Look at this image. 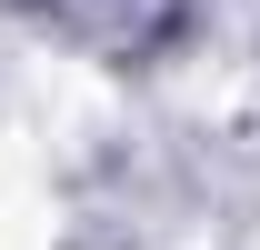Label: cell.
<instances>
[{
  "mask_svg": "<svg viewBox=\"0 0 260 250\" xmlns=\"http://www.w3.org/2000/svg\"><path fill=\"white\" fill-rule=\"evenodd\" d=\"M80 10H90V0H80ZM160 10H170V0H100V30H130V40H140Z\"/></svg>",
  "mask_w": 260,
  "mask_h": 250,
  "instance_id": "cell-1",
  "label": "cell"
}]
</instances>
